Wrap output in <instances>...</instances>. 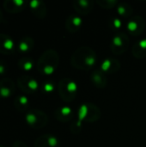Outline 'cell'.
I'll list each match as a JSON object with an SVG mask.
<instances>
[{
	"mask_svg": "<svg viewBox=\"0 0 146 147\" xmlns=\"http://www.w3.org/2000/svg\"><path fill=\"white\" fill-rule=\"evenodd\" d=\"M31 68H32V64H31L30 62H27V63L24 65V69H25V70L28 71V70H30Z\"/></svg>",
	"mask_w": 146,
	"mask_h": 147,
	"instance_id": "6",
	"label": "cell"
},
{
	"mask_svg": "<svg viewBox=\"0 0 146 147\" xmlns=\"http://www.w3.org/2000/svg\"><path fill=\"white\" fill-rule=\"evenodd\" d=\"M3 71H4V67L2 65H0V74H2Z\"/></svg>",
	"mask_w": 146,
	"mask_h": 147,
	"instance_id": "10",
	"label": "cell"
},
{
	"mask_svg": "<svg viewBox=\"0 0 146 147\" xmlns=\"http://www.w3.org/2000/svg\"><path fill=\"white\" fill-rule=\"evenodd\" d=\"M28 48V45L25 42H22L20 44V50L21 51H27Z\"/></svg>",
	"mask_w": 146,
	"mask_h": 147,
	"instance_id": "5",
	"label": "cell"
},
{
	"mask_svg": "<svg viewBox=\"0 0 146 147\" xmlns=\"http://www.w3.org/2000/svg\"><path fill=\"white\" fill-rule=\"evenodd\" d=\"M3 47H4L6 49L10 50V49H12L13 47H14V42H13L11 40H6L4 41V43H3Z\"/></svg>",
	"mask_w": 146,
	"mask_h": 147,
	"instance_id": "1",
	"label": "cell"
},
{
	"mask_svg": "<svg viewBox=\"0 0 146 147\" xmlns=\"http://www.w3.org/2000/svg\"><path fill=\"white\" fill-rule=\"evenodd\" d=\"M28 87L32 90H35L37 88V83L34 80H32L28 83Z\"/></svg>",
	"mask_w": 146,
	"mask_h": 147,
	"instance_id": "4",
	"label": "cell"
},
{
	"mask_svg": "<svg viewBox=\"0 0 146 147\" xmlns=\"http://www.w3.org/2000/svg\"><path fill=\"white\" fill-rule=\"evenodd\" d=\"M26 119H27V121H28L30 124H33V123L36 121V118H35V116H34L33 114H28V115H27Z\"/></svg>",
	"mask_w": 146,
	"mask_h": 147,
	"instance_id": "3",
	"label": "cell"
},
{
	"mask_svg": "<svg viewBox=\"0 0 146 147\" xmlns=\"http://www.w3.org/2000/svg\"><path fill=\"white\" fill-rule=\"evenodd\" d=\"M37 4H38V1H32V2L30 3V5H31V7H33V8H35Z\"/></svg>",
	"mask_w": 146,
	"mask_h": 147,
	"instance_id": "9",
	"label": "cell"
},
{
	"mask_svg": "<svg viewBox=\"0 0 146 147\" xmlns=\"http://www.w3.org/2000/svg\"><path fill=\"white\" fill-rule=\"evenodd\" d=\"M20 102H21L22 104H26V103L28 102V99H27L25 96H22V97L20 98Z\"/></svg>",
	"mask_w": 146,
	"mask_h": 147,
	"instance_id": "7",
	"label": "cell"
},
{
	"mask_svg": "<svg viewBox=\"0 0 146 147\" xmlns=\"http://www.w3.org/2000/svg\"><path fill=\"white\" fill-rule=\"evenodd\" d=\"M14 3H15L16 5L20 6V5H22V4L23 3V1H22V0H15V1H14Z\"/></svg>",
	"mask_w": 146,
	"mask_h": 147,
	"instance_id": "8",
	"label": "cell"
},
{
	"mask_svg": "<svg viewBox=\"0 0 146 147\" xmlns=\"http://www.w3.org/2000/svg\"><path fill=\"white\" fill-rule=\"evenodd\" d=\"M9 94H10V90H9L8 88H6V87L2 88V89L0 90V95H1L3 97H8V96H9Z\"/></svg>",
	"mask_w": 146,
	"mask_h": 147,
	"instance_id": "2",
	"label": "cell"
}]
</instances>
